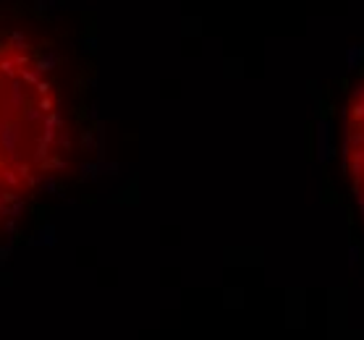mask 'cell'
<instances>
[{
  "mask_svg": "<svg viewBox=\"0 0 364 340\" xmlns=\"http://www.w3.org/2000/svg\"><path fill=\"white\" fill-rule=\"evenodd\" d=\"M346 173L364 215V82L346 110Z\"/></svg>",
  "mask_w": 364,
  "mask_h": 340,
  "instance_id": "obj_1",
  "label": "cell"
},
{
  "mask_svg": "<svg viewBox=\"0 0 364 340\" xmlns=\"http://www.w3.org/2000/svg\"><path fill=\"white\" fill-rule=\"evenodd\" d=\"M11 48H14V50H18V53H24L26 48H29V42H26L24 32H14V34H11Z\"/></svg>",
  "mask_w": 364,
  "mask_h": 340,
  "instance_id": "obj_2",
  "label": "cell"
},
{
  "mask_svg": "<svg viewBox=\"0 0 364 340\" xmlns=\"http://www.w3.org/2000/svg\"><path fill=\"white\" fill-rule=\"evenodd\" d=\"M50 3H53V0H37V6H40V9H48Z\"/></svg>",
  "mask_w": 364,
  "mask_h": 340,
  "instance_id": "obj_3",
  "label": "cell"
}]
</instances>
